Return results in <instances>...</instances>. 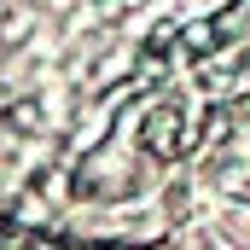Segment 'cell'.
I'll return each instance as SVG.
<instances>
[{"label": "cell", "instance_id": "6da1fadb", "mask_svg": "<svg viewBox=\"0 0 250 250\" xmlns=\"http://www.w3.org/2000/svg\"><path fill=\"white\" fill-rule=\"evenodd\" d=\"M146 151H151V157H157V151H163V157L175 151V117H169L163 105H157V111L146 117Z\"/></svg>", "mask_w": 250, "mask_h": 250}]
</instances>
